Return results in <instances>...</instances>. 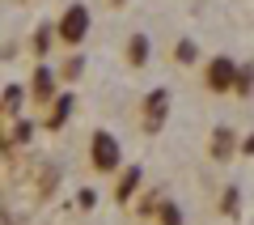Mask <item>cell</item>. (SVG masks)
<instances>
[{
    "label": "cell",
    "mask_w": 254,
    "mask_h": 225,
    "mask_svg": "<svg viewBox=\"0 0 254 225\" xmlns=\"http://www.w3.org/2000/svg\"><path fill=\"white\" fill-rule=\"evenodd\" d=\"M85 34V9H68V17H64V38H81Z\"/></svg>",
    "instance_id": "obj_1"
}]
</instances>
